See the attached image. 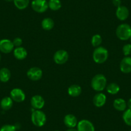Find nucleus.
<instances>
[{
	"label": "nucleus",
	"instance_id": "nucleus-29",
	"mask_svg": "<svg viewBox=\"0 0 131 131\" xmlns=\"http://www.w3.org/2000/svg\"><path fill=\"white\" fill-rule=\"evenodd\" d=\"M12 42H13L14 47H20L23 44V40L20 37H16L12 41Z\"/></svg>",
	"mask_w": 131,
	"mask_h": 131
},
{
	"label": "nucleus",
	"instance_id": "nucleus-13",
	"mask_svg": "<svg viewBox=\"0 0 131 131\" xmlns=\"http://www.w3.org/2000/svg\"><path fill=\"white\" fill-rule=\"evenodd\" d=\"M119 69L123 73H131V57L129 56L125 57L120 62Z\"/></svg>",
	"mask_w": 131,
	"mask_h": 131
},
{
	"label": "nucleus",
	"instance_id": "nucleus-2",
	"mask_svg": "<svg viewBox=\"0 0 131 131\" xmlns=\"http://www.w3.org/2000/svg\"><path fill=\"white\" fill-rule=\"evenodd\" d=\"M109 52L105 48L99 46L96 48L93 53V59L94 62L97 64H103L107 60Z\"/></svg>",
	"mask_w": 131,
	"mask_h": 131
},
{
	"label": "nucleus",
	"instance_id": "nucleus-18",
	"mask_svg": "<svg viewBox=\"0 0 131 131\" xmlns=\"http://www.w3.org/2000/svg\"><path fill=\"white\" fill-rule=\"evenodd\" d=\"M14 101L10 96H5L0 102V106L3 111H8L12 107Z\"/></svg>",
	"mask_w": 131,
	"mask_h": 131
},
{
	"label": "nucleus",
	"instance_id": "nucleus-35",
	"mask_svg": "<svg viewBox=\"0 0 131 131\" xmlns=\"http://www.w3.org/2000/svg\"><path fill=\"white\" fill-rule=\"evenodd\" d=\"M129 40H130V42H131V37H130Z\"/></svg>",
	"mask_w": 131,
	"mask_h": 131
},
{
	"label": "nucleus",
	"instance_id": "nucleus-21",
	"mask_svg": "<svg viewBox=\"0 0 131 131\" xmlns=\"http://www.w3.org/2000/svg\"><path fill=\"white\" fill-rule=\"evenodd\" d=\"M41 26L43 30H46V31H50L55 26V23L54 21L50 17H46L43 19L41 23Z\"/></svg>",
	"mask_w": 131,
	"mask_h": 131
},
{
	"label": "nucleus",
	"instance_id": "nucleus-23",
	"mask_svg": "<svg viewBox=\"0 0 131 131\" xmlns=\"http://www.w3.org/2000/svg\"><path fill=\"white\" fill-rule=\"evenodd\" d=\"M14 5L19 10H24L27 8L30 3V0H13Z\"/></svg>",
	"mask_w": 131,
	"mask_h": 131
},
{
	"label": "nucleus",
	"instance_id": "nucleus-17",
	"mask_svg": "<svg viewBox=\"0 0 131 131\" xmlns=\"http://www.w3.org/2000/svg\"><path fill=\"white\" fill-rule=\"evenodd\" d=\"M113 107L118 111H125L127 109V102L123 98H118L115 99L113 102Z\"/></svg>",
	"mask_w": 131,
	"mask_h": 131
},
{
	"label": "nucleus",
	"instance_id": "nucleus-34",
	"mask_svg": "<svg viewBox=\"0 0 131 131\" xmlns=\"http://www.w3.org/2000/svg\"><path fill=\"white\" fill-rule=\"evenodd\" d=\"M1 59H2V55H1V52H0V61H1Z\"/></svg>",
	"mask_w": 131,
	"mask_h": 131
},
{
	"label": "nucleus",
	"instance_id": "nucleus-8",
	"mask_svg": "<svg viewBox=\"0 0 131 131\" xmlns=\"http://www.w3.org/2000/svg\"><path fill=\"white\" fill-rule=\"evenodd\" d=\"M10 98H12V100L15 102L21 103L25 101L26 98V95L24 93L23 91L19 88H14L12 89L10 93Z\"/></svg>",
	"mask_w": 131,
	"mask_h": 131
},
{
	"label": "nucleus",
	"instance_id": "nucleus-25",
	"mask_svg": "<svg viewBox=\"0 0 131 131\" xmlns=\"http://www.w3.org/2000/svg\"><path fill=\"white\" fill-rule=\"evenodd\" d=\"M122 118L127 125L131 127V109H127L123 111Z\"/></svg>",
	"mask_w": 131,
	"mask_h": 131
},
{
	"label": "nucleus",
	"instance_id": "nucleus-16",
	"mask_svg": "<svg viewBox=\"0 0 131 131\" xmlns=\"http://www.w3.org/2000/svg\"><path fill=\"white\" fill-rule=\"evenodd\" d=\"M28 52L25 48L20 46L17 47L14 50V56L17 60H23L27 57Z\"/></svg>",
	"mask_w": 131,
	"mask_h": 131
},
{
	"label": "nucleus",
	"instance_id": "nucleus-10",
	"mask_svg": "<svg viewBox=\"0 0 131 131\" xmlns=\"http://www.w3.org/2000/svg\"><path fill=\"white\" fill-rule=\"evenodd\" d=\"M14 46L12 41L7 39L0 40V52L3 53H9L14 51Z\"/></svg>",
	"mask_w": 131,
	"mask_h": 131
},
{
	"label": "nucleus",
	"instance_id": "nucleus-1",
	"mask_svg": "<svg viewBox=\"0 0 131 131\" xmlns=\"http://www.w3.org/2000/svg\"><path fill=\"white\" fill-rule=\"evenodd\" d=\"M91 85L95 91H102L107 87L106 77L102 74H97L92 79Z\"/></svg>",
	"mask_w": 131,
	"mask_h": 131
},
{
	"label": "nucleus",
	"instance_id": "nucleus-4",
	"mask_svg": "<svg viewBox=\"0 0 131 131\" xmlns=\"http://www.w3.org/2000/svg\"><path fill=\"white\" fill-rule=\"evenodd\" d=\"M31 120L36 127H42L46 122V116L41 110H35L31 113Z\"/></svg>",
	"mask_w": 131,
	"mask_h": 131
},
{
	"label": "nucleus",
	"instance_id": "nucleus-7",
	"mask_svg": "<svg viewBox=\"0 0 131 131\" xmlns=\"http://www.w3.org/2000/svg\"><path fill=\"white\" fill-rule=\"evenodd\" d=\"M42 71L38 67L30 68L27 71L26 75L28 78L32 81H38L42 78Z\"/></svg>",
	"mask_w": 131,
	"mask_h": 131
},
{
	"label": "nucleus",
	"instance_id": "nucleus-22",
	"mask_svg": "<svg viewBox=\"0 0 131 131\" xmlns=\"http://www.w3.org/2000/svg\"><path fill=\"white\" fill-rule=\"evenodd\" d=\"M106 90L108 93L111 94H116L117 93H119V90H120V88H119V85L117 84L116 83H111L109 85H107Z\"/></svg>",
	"mask_w": 131,
	"mask_h": 131
},
{
	"label": "nucleus",
	"instance_id": "nucleus-28",
	"mask_svg": "<svg viewBox=\"0 0 131 131\" xmlns=\"http://www.w3.org/2000/svg\"><path fill=\"white\" fill-rule=\"evenodd\" d=\"M0 131H16V127L13 125H5L1 127Z\"/></svg>",
	"mask_w": 131,
	"mask_h": 131
},
{
	"label": "nucleus",
	"instance_id": "nucleus-36",
	"mask_svg": "<svg viewBox=\"0 0 131 131\" xmlns=\"http://www.w3.org/2000/svg\"><path fill=\"white\" fill-rule=\"evenodd\" d=\"M54 131H59V130H54Z\"/></svg>",
	"mask_w": 131,
	"mask_h": 131
},
{
	"label": "nucleus",
	"instance_id": "nucleus-9",
	"mask_svg": "<svg viewBox=\"0 0 131 131\" xmlns=\"http://www.w3.org/2000/svg\"><path fill=\"white\" fill-rule=\"evenodd\" d=\"M30 104L34 109L41 110L45 105V100L43 97L39 94L33 96L30 100Z\"/></svg>",
	"mask_w": 131,
	"mask_h": 131
},
{
	"label": "nucleus",
	"instance_id": "nucleus-31",
	"mask_svg": "<svg viewBox=\"0 0 131 131\" xmlns=\"http://www.w3.org/2000/svg\"><path fill=\"white\" fill-rule=\"evenodd\" d=\"M127 106L128 107V109H131V98H130L129 100H128V102H127Z\"/></svg>",
	"mask_w": 131,
	"mask_h": 131
},
{
	"label": "nucleus",
	"instance_id": "nucleus-11",
	"mask_svg": "<svg viewBox=\"0 0 131 131\" xmlns=\"http://www.w3.org/2000/svg\"><path fill=\"white\" fill-rule=\"evenodd\" d=\"M77 127L78 131H95L94 125L88 119H82L79 121Z\"/></svg>",
	"mask_w": 131,
	"mask_h": 131
},
{
	"label": "nucleus",
	"instance_id": "nucleus-19",
	"mask_svg": "<svg viewBox=\"0 0 131 131\" xmlns=\"http://www.w3.org/2000/svg\"><path fill=\"white\" fill-rule=\"evenodd\" d=\"M68 94L71 97H78L81 94L82 88L77 84H73L70 85L68 89Z\"/></svg>",
	"mask_w": 131,
	"mask_h": 131
},
{
	"label": "nucleus",
	"instance_id": "nucleus-15",
	"mask_svg": "<svg viewBox=\"0 0 131 131\" xmlns=\"http://www.w3.org/2000/svg\"><path fill=\"white\" fill-rule=\"evenodd\" d=\"M116 16L117 18L120 21H125L129 16V11L127 7L121 5L117 8L116 11Z\"/></svg>",
	"mask_w": 131,
	"mask_h": 131
},
{
	"label": "nucleus",
	"instance_id": "nucleus-24",
	"mask_svg": "<svg viewBox=\"0 0 131 131\" xmlns=\"http://www.w3.org/2000/svg\"><path fill=\"white\" fill-rule=\"evenodd\" d=\"M48 3V8L53 11L59 10L62 7L60 0H50Z\"/></svg>",
	"mask_w": 131,
	"mask_h": 131
},
{
	"label": "nucleus",
	"instance_id": "nucleus-3",
	"mask_svg": "<svg viewBox=\"0 0 131 131\" xmlns=\"http://www.w3.org/2000/svg\"><path fill=\"white\" fill-rule=\"evenodd\" d=\"M116 35L122 41L129 40L131 37V26L127 23L121 24L116 30Z\"/></svg>",
	"mask_w": 131,
	"mask_h": 131
},
{
	"label": "nucleus",
	"instance_id": "nucleus-30",
	"mask_svg": "<svg viewBox=\"0 0 131 131\" xmlns=\"http://www.w3.org/2000/svg\"><path fill=\"white\" fill-rule=\"evenodd\" d=\"M112 2H113V4L114 5V6L116 7L117 8L121 6V3H122L121 0H112Z\"/></svg>",
	"mask_w": 131,
	"mask_h": 131
},
{
	"label": "nucleus",
	"instance_id": "nucleus-27",
	"mask_svg": "<svg viewBox=\"0 0 131 131\" xmlns=\"http://www.w3.org/2000/svg\"><path fill=\"white\" fill-rule=\"evenodd\" d=\"M123 55L125 57L131 55V44H126L123 46L122 48Z\"/></svg>",
	"mask_w": 131,
	"mask_h": 131
},
{
	"label": "nucleus",
	"instance_id": "nucleus-12",
	"mask_svg": "<svg viewBox=\"0 0 131 131\" xmlns=\"http://www.w3.org/2000/svg\"><path fill=\"white\" fill-rule=\"evenodd\" d=\"M107 101V97L104 93L98 92L93 97V102L94 106L96 107H102L105 104Z\"/></svg>",
	"mask_w": 131,
	"mask_h": 131
},
{
	"label": "nucleus",
	"instance_id": "nucleus-37",
	"mask_svg": "<svg viewBox=\"0 0 131 131\" xmlns=\"http://www.w3.org/2000/svg\"><path fill=\"white\" fill-rule=\"evenodd\" d=\"M129 131H131V128H130V130Z\"/></svg>",
	"mask_w": 131,
	"mask_h": 131
},
{
	"label": "nucleus",
	"instance_id": "nucleus-20",
	"mask_svg": "<svg viewBox=\"0 0 131 131\" xmlns=\"http://www.w3.org/2000/svg\"><path fill=\"white\" fill-rule=\"evenodd\" d=\"M11 77L10 71L7 68L0 69V81L2 82H7Z\"/></svg>",
	"mask_w": 131,
	"mask_h": 131
},
{
	"label": "nucleus",
	"instance_id": "nucleus-32",
	"mask_svg": "<svg viewBox=\"0 0 131 131\" xmlns=\"http://www.w3.org/2000/svg\"><path fill=\"white\" fill-rule=\"evenodd\" d=\"M66 131H78V130H77V128H68V130H66Z\"/></svg>",
	"mask_w": 131,
	"mask_h": 131
},
{
	"label": "nucleus",
	"instance_id": "nucleus-5",
	"mask_svg": "<svg viewBox=\"0 0 131 131\" xmlns=\"http://www.w3.org/2000/svg\"><path fill=\"white\" fill-rule=\"evenodd\" d=\"M31 6L32 9L37 13H43L48 8V3L46 0H34Z\"/></svg>",
	"mask_w": 131,
	"mask_h": 131
},
{
	"label": "nucleus",
	"instance_id": "nucleus-26",
	"mask_svg": "<svg viewBox=\"0 0 131 131\" xmlns=\"http://www.w3.org/2000/svg\"><path fill=\"white\" fill-rule=\"evenodd\" d=\"M102 42V38L100 35L95 34L92 37L91 44L94 47H99L101 45Z\"/></svg>",
	"mask_w": 131,
	"mask_h": 131
},
{
	"label": "nucleus",
	"instance_id": "nucleus-14",
	"mask_svg": "<svg viewBox=\"0 0 131 131\" xmlns=\"http://www.w3.org/2000/svg\"><path fill=\"white\" fill-rule=\"evenodd\" d=\"M64 123L68 128H75L78 124L77 118L73 114H68L64 116Z\"/></svg>",
	"mask_w": 131,
	"mask_h": 131
},
{
	"label": "nucleus",
	"instance_id": "nucleus-6",
	"mask_svg": "<svg viewBox=\"0 0 131 131\" xmlns=\"http://www.w3.org/2000/svg\"><path fill=\"white\" fill-rule=\"evenodd\" d=\"M69 54L64 50H57L54 53L53 60L56 64L62 65L65 64L68 60Z\"/></svg>",
	"mask_w": 131,
	"mask_h": 131
},
{
	"label": "nucleus",
	"instance_id": "nucleus-33",
	"mask_svg": "<svg viewBox=\"0 0 131 131\" xmlns=\"http://www.w3.org/2000/svg\"><path fill=\"white\" fill-rule=\"evenodd\" d=\"M6 2H13V0H5Z\"/></svg>",
	"mask_w": 131,
	"mask_h": 131
}]
</instances>
